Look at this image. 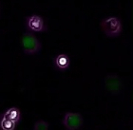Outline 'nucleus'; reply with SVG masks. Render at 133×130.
<instances>
[{"instance_id": "nucleus-1", "label": "nucleus", "mask_w": 133, "mask_h": 130, "mask_svg": "<svg viewBox=\"0 0 133 130\" xmlns=\"http://www.w3.org/2000/svg\"><path fill=\"white\" fill-rule=\"evenodd\" d=\"M83 120L79 114L68 113L64 118V125L69 130H76L82 125Z\"/></svg>"}, {"instance_id": "nucleus-2", "label": "nucleus", "mask_w": 133, "mask_h": 130, "mask_svg": "<svg viewBox=\"0 0 133 130\" xmlns=\"http://www.w3.org/2000/svg\"><path fill=\"white\" fill-rule=\"evenodd\" d=\"M22 44L24 50L29 53L35 52L38 50L39 43L35 39V37L31 34H25L22 38Z\"/></svg>"}, {"instance_id": "nucleus-3", "label": "nucleus", "mask_w": 133, "mask_h": 130, "mask_svg": "<svg viewBox=\"0 0 133 130\" xmlns=\"http://www.w3.org/2000/svg\"><path fill=\"white\" fill-rule=\"evenodd\" d=\"M105 29L109 34H115L121 30V24L116 18H109L105 22Z\"/></svg>"}, {"instance_id": "nucleus-4", "label": "nucleus", "mask_w": 133, "mask_h": 130, "mask_svg": "<svg viewBox=\"0 0 133 130\" xmlns=\"http://www.w3.org/2000/svg\"><path fill=\"white\" fill-rule=\"evenodd\" d=\"M29 27L35 31H40L43 29V20L39 16H31L29 19Z\"/></svg>"}, {"instance_id": "nucleus-5", "label": "nucleus", "mask_w": 133, "mask_h": 130, "mask_svg": "<svg viewBox=\"0 0 133 130\" xmlns=\"http://www.w3.org/2000/svg\"><path fill=\"white\" fill-rule=\"evenodd\" d=\"M4 118L15 122H17L20 118V111L18 110L16 107H11L5 113Z\"/></svg>"}, {"instance_id": "nucleus-6", "label": "nucleus", "mask_w": 133, "mask_h": 130, "mask_svg": "<svg viewBox=\"0 0 133 130\" xmlns=\"http://www.w3.org/2000/svg\"><path fill=\"white\" fill-rule=\"evenodd\" d=\"M69 58L65 55H60L56 58V65L60 67V69H66L69 66Z\"/></svg>"}, {"instance_id": "nucleus-7", "label": "nucleus", "mask_w": 133, "mask_h": 130, "mask_svg": "<svg viewBox=\"0 0 133 130\" xmlns=\"http://www.w3.org/2000/svg\"><path fill=\"white\" fill-rule=\"evenodd\" d=\"M1 127L3 130H14L15 127V122L3 118L2 122H1Z\"/></svg>"}, {"instance_id": "nucleus-8", "label": "nucleus", "mask_w": 133, "mask_h": 130, "mask_svg": "<svg viewBox=\"0 0 133 130\" xmlns=\"http://www.w3.org/2000/svg\"><path fill=\"white\" fill-rule=\"evenodd\" d=\"M34 130H48V124L45 122H37L34 126Z\"/></svg>"}]
</instances>
